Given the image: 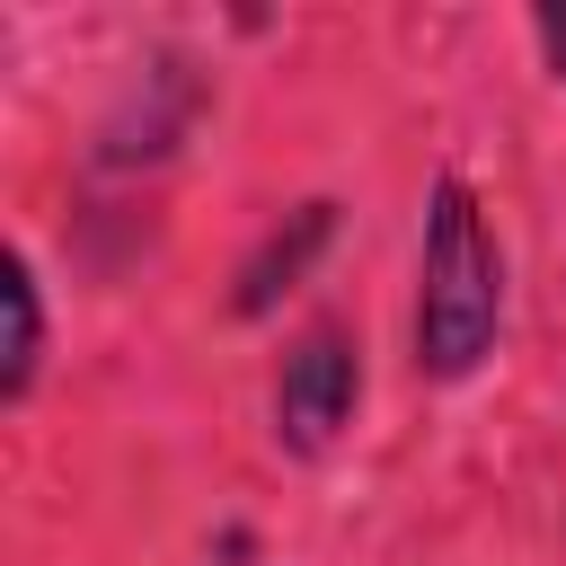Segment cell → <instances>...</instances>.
Returning <instances> with one entry per match:
<instances>
[{
	"label": "cell",
	"mask_w": 566,
	"mask_h": 566,
	"mask_svg": "<svg viewBox=\"0 0 566 566\" xmlns=\"http://www.w3.org/2000/svg\"><path fill=\"white\" fill-rule=\"evenodd\" d=\"M504 336V248L469 177H442L424 195V239H416V371L424 380H469Z\"/></svg>",
	"instance_id": "cell-1"
},
{
	"label": "cell",
	"mask_w": 566,
	"mask_h": 566,
	"mask_svg": "<svg viewBox=\"0 0 566 566\" xmlns=\"http://www.w3.org/2000/svg\"><path fill=\"white\" fill-rule=\"evenodd\" d=\"M327 230H336V203H301V212H292V239L274 230V239H265V256L239 274V318H256L274 292H292V274L327 248Z\"/></svg>",
	"instance_id": "cell-3"
},
{
	"label": "cell",
	"mask_w": 566,
	"mask_h": 566,
	"mask_svg": "<svg viewBox=\"0 0 566 566\" xmlns=\"http://www.w3.org/2000/svg\"><path fill=\"white\" fill-rule=\"evenodd\" d=\"M531 35H539V53H548V62H557V80H566V18H557V9H539V27H531Z\"/></svg>",
	"instance_id": "cell-5"
},
{
	"label": "cell",
	"mask_w": 566,
	"mask_h": 566,
	"mask_svg": "<svg viewBox=\"0 0 566 566\" xmlns=\"http://www.w3.org/2000/svg\"><path fill=\"white\" fill-rule=\"evenodd\" d=\"M354 398H363V354H354V336H345L336 318L301 327L292 354H283V371H274V442H283L292 460L336 451V433L354 424Z\"/></svg>",
	"instance_id": "cell-2"
},
{
	"label": "cell",
	"mask_w": 566,
	"mask_h": 566,
	"mask_svg": "<svg viewBox=\"0 0 566 566\" xmlns=\"http://www.w3.org/2000/svg\"><path fill=\"white\" fill-rule=\"evenodd\" d=\"M0 301H9V354H0V398L18 407L35 389V363H44V292H35V265L9 256L0 274Z\"/></svg>",
	"instance_id": "cell-4"
}]
</instances>
